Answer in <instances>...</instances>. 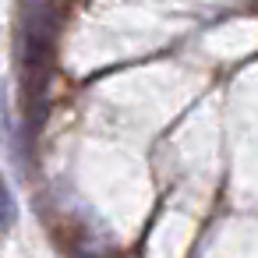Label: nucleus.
I'll use <instances>...</instances> for the list:
<instances>
[{"label": "nucleus", "instance_id": "f03ea898", "mask_svg": "<svg viewBox=\"0 0 258 258\" xmlns=\"http://www.w3.org/2000/svg\"><path fill=\"white\" fill-rule=\"evenodd\" d=\"M15 219H18V202H15V191L4 187V230H11Z\"/></svg>", "mask_w": 258, "mask_h": 258}, {"label": "nucleus", "instance_id": "f257e3e1", "mask_svg": "<svg viewBox=\"0 0 258 258\" xmlns=\"http://www.w3.org/2000/svg\"><path fill=\"white\" fill-rule=\"evenodd\" d=\"M53 8L50 4H29L25 25H22V68L25 75H36V89H43L50 53H53Z\"/></svg>", "mask_w": 258, "mask_h": 258}]
</instances>
